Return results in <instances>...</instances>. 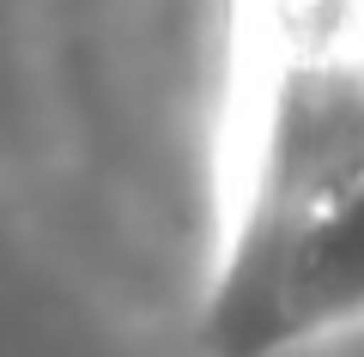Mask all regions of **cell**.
Masks as SVG:
<instances>
[{
  "instance_id": "6da1fadb",
  "label": "cell",
  "mask_w": 364,
  "mask_h": 357,
  "mask_svg": "<svg viewBox=\"0 0 364 357\" xmlns=\"http://www.w3.org/2000/svg\"><path fill=\"white\" fill-rule=\"evenodd\" d=\"M231 224L207 303L219 357H273L364 315L358 13H249Z\"/></svg>"
}]
</instances>
